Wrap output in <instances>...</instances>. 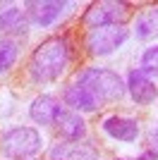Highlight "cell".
<instances>
[{
    "label": "cell",
    "mask_w": 158,
    "mask_h": 160,
    "mask_svg": "<svg viewBox=\"0 0 158 160\" xmlns=\"http://www.w3.org/2000/svg\"><path fill=\"white\" fill-rule=\"evenodd\" d=\"M53 127L58 129V134L62 139H67V141H82L84 134H86L84 120H82L74 110H62V112L58 115V120H55Z\"/></svg>",
    "instance_id": "8fae6325"
},
{
    "label": "cell",
    "mask_w": 158,
    "mask_h": 160,
    "mask_svg": "<svg viewBox=\"0 0 158 160\" xmlns=\"http://www.w3.org/2000/svg\"><path fill=\"white\" fill-rule=\"evenodd\" d=\"M70 65V48L65 38H48L43 41L31 55L29 72L34 81H53L67 69Z\"/></svg>",
    "instance_id": "6da1fadb"
},
{
    "label": "cell",
    "mask_w": 158,
    "mask_h": 160,
    "mask_svg": "<svg viewBox=\"0 0 158 160\" xmlns=\"http://www.w3.org/2000/svg\"><path fill=\"white\" fill-rule=\"evenodd\" d=\"M103 132L108 134V136H113V139H118V141L132 143V141H137V136H139V122L132 120V117L113 115V117H105L103 120Z\"/></svg>",
    "instance_id": "ba28073f"
},
{
    "label": "cell",
    "mask_w": 158,
    "mask_h": 160,
    "mask_svg": "<svg viewBox=\"0 0 158 160\" xmlns=\"http://www.w3.org/2000/svg\"><path fill=\"white\" fill-rule=\"evenodd\" d=\"M29 29V19L22 7H7L0 12V33H24Z\"/></svg>",
    "instance_id": "4fadbf2b"
},
{
    "label": "cell",
    "mask_w": 158,
    "mask_h": 160,
    "mask_svg": "<svg viewBox=\"0 0 158 160\" xmlns=\"http://www.w3.org/2000/svg\"><path fill=\"white\" fill-rule=\"evenodd\" d=\"M134 36L141 41L158 36V7H151V10H144L141 14H137V19H134Z\"/></svg>",
    "instance_id": "5bb4252c"
},
{
    "label": "cell",
    "mask_w": 158,
    "mask_h": 160,
    "mask_svg": "<svg viewBox=\"0 0 158 160\" xmlns=\"http://www.w3.org/2000/svg\"><path fill=\"white\" fill-rule=\"evenodd\" d=\"M74 84H79L82 88H86L101 105L120 100L125 96V91H127V86L122 84V79H120L115 72L105 69V67H89L84 72H79Z\"/></svg>",
    "instance_id": "7a4b0ae2"
},
{
    "label": "cell",
    "mask_w": 158,
    "mask_h": 160,
    "mask_svg": "<svg viewBox=\"0 0 158 160\" xmlns=\"http://www.w3.org/2000/svg\"><path fill=\"white\" fill-rule=\"evenodd\" d=\"M26 12L31 17L39 27H50L53 22L60 19V14L65 12V2H53V0H31V2H26Z\"/></svg>",
    "instance_id": "52a82bcc"
},
{
    "label": "cell",
    "mask_w": 158,
    "mask_h": 160,
    "mask_svg": "<svg viewBox=\"0 0 158 160\" xmlns=\"http://www.w3.org/2000/svg\"><path fill=\"white\" fill-rule=\"evenodd\" d=\"M62 110L65 108L60 105L58 98H53V96H39L31 103V108H29V115H31V120L36 124H55V120H58V115Z\"/></svg>",
    "instance_id": "30bf717a"
},
{
    "label": "cell",
    "mask_w": 158,
    "mask_h": 160,
    "mask_svg": "<svg viewBox=\"0 0 158 160\" xmlns=\"http://www.w3.org/2000/svg\"><path fill=\"white\" fill-rule=\"evenodd\" d=\"M149 143H151V151H153V153H158V124L149 132Z\"/></svg>",
    "instance_id": "e0dca14e"
},
{
    "label": "cell",
    "mask_w": 158,
    "mask_h": 160,
    "mask_svg": "<svg viewBox=\"0 0 158 160\" xmlns=\"http://www.w3.org/2000/svg\"><path fill=\"white\" fill-rule=\"evenodd\" d=\"M125 86H127V91H129L132 100L139 103V105H149V103H153L156 96H158L153 79L146 72H141V69H132V72L127 74V84Z\"/></svg>",
    "instance_id": "8992f818"
},
{
    "label": "cell",
    "mask_w": 158,
    "mask_h": 160,
    "mask_svg": "<svg viewBox=\"0 0 158 160\" xmlns=\"http://www.w3.org/2000/svg\"><path fill=\"white\" fill-rule=\"evenodd\" d=\"M65 105H70L72 110H82V112H93V110H98L101 103L93 98L86 88H82L79 84H72V86L65 88Z\"/></svg>",
    "instance_id": "7c38bea8"
},
{
    "label": "cell",
    "mask_w": 158,
    "mask_h": 160,
    "mask_svg": "<svg viewBox=\"0 0 158 160\" xmlns=\"http://www.w3.org/2000/svg\"><path fill=\"white\" fill-rule=\"evenodd\" d=\"M127 2H115V0H105V2H96L84 12L82 22L89 29L98 27H122V22L127 19Z\"/></svg>",
    "instance_id": "277c9868"
},
{
    "label": "cell",
    "mask_w": 158,
    "mask_h": 160,
    "mask_svg": "<svg viewBox=\"0 0 158 160\" xmlns=\"http://www.w3.org/2000/svg\"><path fill=\"white\" fill-rule=\"evenodd\" d=\"M43 139L31 127H14L0 136V153L10 160H29L41 151Z\"/></svg>",
    "instance_id": "3957f363"
},
{
    "label": "cell",
    "mask_w": 158,
    "mask_h": 160,
    "mask_svg": "<svg viewBox=\"0 0 158 160\" xmlns=\"http://www.w3.org/2000/svg\"><path fill=\"white\" fill-rule=\"evenodd\" d=\"M48 155H50V160H98L96 148L89 143H79V141L55 143Z\"/></svg>",
    "instance_id": "9c48e42d"
},
{
    "label": "cell",
    "mask_w": 158,
    "mask_h": 160,
    "mask_svg": "<svg viewBox=\"0 0 158 160\" xmlns=\"http://www.w3.org/2000/svg\"><path fill=\"white\" fill-rule=\"evenodd\" d=\"M17 55H19V48H17L14 41H10V38L0 41V74L7 72V69L17 62Z\"/></svg>",
    "instance_id": "9a60e30c"
},
{
    "label": "cell",
    "mask_w": 158,
    "mask_h": 160,
    "mask_svg": "<svg viewBox=\"0 0 158 160\" xmlns=\"http://www.w3.org/2000/svg\"><path fill=\"white\" fill-rule=\"evenodd\" d=\"M127 29L125 27H98L89 29L86 33V48L91 55H108L115 48H120L127 41Z\"/></svg>",
    "instance_id": "5b68a950"
},
{
    "label": "cell",
    "mask_w": 158,
    "mask_h": 160,
    "mask_svg": "<svg viewBox=\"0 0 158 160\" xmlns=\"http://www.w3.org/2000/svg\"><path fill=\"white\" fill-rule=\"evenodd\" d=\"M156 158H158V153H153L151 148H149L146 153H141V155H139V160H156Z\"/></svg>",
    "instance_id": "ac0fdd59"
},
{
    "label": "cell",
    "mask_w": 158,
    "mask_h": 160,
    "mask_svg": "<svg viewBox=\"0 0 158 160\" xmlns=\"http://www.w3.org/2000/svg\"><path fill=\"white\" fill-rule=\"evenodd\" d=\"M141 72H146L149 77H158V46L149 48L144 55H141Z\"/></svg>",
    "instance_id": "2e32d148"
}]
</instances>
